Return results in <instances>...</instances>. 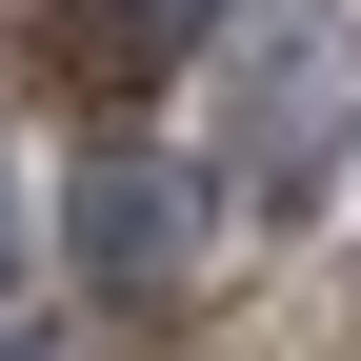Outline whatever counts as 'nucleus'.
I'll return each mask as SVG.
<instances>
[{
    "mask_svg": "<svg viewBox=\"0 0 361 361\" xmlns=\"http://www.w3.org/2000/svg\"><path fill=\"white\" fill-rule=\"evenodd\" d=\"M180 20H201V0H61V61H80V80H141Z\"/></svg>",
    "mask_w": 361,
    "mask_h": 361,
    "instance_id": "nucleus-2",
    "label": "nucleus"
},
{
    "mask_svg": "<svg viewBox=\"0 0 361 361\" xmlns=\"http://www.w3.org/2000/svg\"><path fill=\"white\" fill-rule=\"evenodd\" d=\"M80 201H101V221H80V241H101V281H161V261H180V221H161V180H80Z\"/></svg>",
    "mask_w": 361,
    "mask_h": 361,
    "instance_id": "nucleus-3",
    "label": "nucleus"
},
{
    "mask_svg": "<svg viewBox=\"0 0 361 361\" xmlns=\"http://www.w3.org/2000/svg\"><path fill=\"white\" fill-rule=\"evenodd\" d=\"M322 141H341V40H301V61L261 80V121H241V180H301Z\"/></svg>",
    "mask_w": 361,
    "mask_h": 361,
    "instance_id": "nucleus-1",
    "label": "nucleus"
},
{
    "mask_svg": "<svg viewBox=\"0 0 361 361\" xmlns=\"http://www.w3.org/2000/svg\"><path fill=\"white\" fill-rule=\"evenodd\" d=\"M0 241H20V221H0Z\"/></svg>",
    "mask_w": 361,
    "mask_h": 361,
    "instance_id": "nucleus-4",
    "label": "nucleus"
}]
</instances>
